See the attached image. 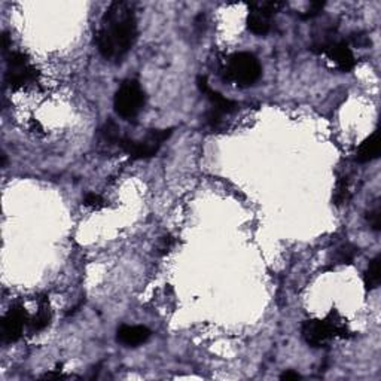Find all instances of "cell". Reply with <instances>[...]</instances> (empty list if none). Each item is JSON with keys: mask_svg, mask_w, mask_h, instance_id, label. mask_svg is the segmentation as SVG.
I'll return each mask as SVG.
<instances>
[{"mask_svg": "<svg viewBox=\"0 0 381 381\" xmlns=\"http://www.w3.org/2000/svg\"><path fill=\"white\" fill-rule=\"evenodd\" d=\"M51 321V312H49V305L48 303H43L39 308L38 314L34 316L32 321L29 322V327L32 332H39L42 330H45V327L49 325Z\"/></svg>", "mask_w": 381, "mask_h": 381, "instance_id": "obj_16", "label": "cell"}, {"mask_svg": "<svg viewBox=\"0 0 381 381\" xmlns=\"http://www.w3.org/2000/svg\"><path fill=\"white\" fill-rule=\"evenodd\" d=\"M358 252L359 251L353 244H349V243L341 244L340 247H336V249L334 251L332 261H334V264H340V265L351 264L353 259L356 258Z\"/></svg>", "mask_w": 381, "mask_h": 381, "instance_id": "obj_15", "label": "cell"}, {"mask_svg": "<svg viewBox=\"0 0 381 381\" xmlns=\"http://www.w3.org/2000/svg\"><path fill=\"white\" fill-rule=\"evenodd\" d=\"M38 72L30 63V60L20 51H11L6 60V82L14 88L24 86L36 79Z\"/></svg>", "mask_w": 381, "mask_h": 381, "instance_id": "obj_8", "label": "cell"}, {"mask_svg": "<svg viewBox=\"0 0 381 381\" xmlns=\"http://www.w3.org/2000/svg\"><path fill=\"white\" fill-rule=\"evenodd\" d=\"M323 6H325V3H323V2H312V3H310L308 11H307V12H304L303 15H301V19H303V20L314 19L316 15H319V14L322 12Z\"/></svg>", "mask_w": 381, "mask_h": 381, "instance_id": "obj_20", "label": "cell"}, {"mask_svg": "<svg viewBox=\"0 0 381 381\" xmlns=\"http://www.w3.org/2000/svg\"><path fill=\"white\" fill-rule=\"evenodd\" d=\"M29 314L21 305L11 307L2 322V340L5 343H15L21 338L24 327L29 325Z\"/></svg>", "mask_w": 381, "mask_h": 381, "instance_id": "obj_10", "label": "cell"}, {"mask_svg": "<svg viewBox=\"0 0 381 381\" xmlns=\"http://www.w3.org/2000/svg\"><path fill=\"white\" fill-rule=\"evenodd\" d=\"M224 72L228 81L240 86H251L259 81L262 67L259 60L251 52H237L228 58Z\"/></svg>", "mask_w": 381, "mask_h": 381, "instance_id": "obj_3", "label": "cell"}, {"mask_svg": "<svg viewBox=\"0 0 381 381\" xmlns=\"http://www.w3.org/2000/svg\"><path fill=\"white\" fill-rule=\"evenodd\" d=\"M197 84H198L200 91L207 97L209 103H210V109L206 113L207 126L216 127L220 122H222V118L225 117V115L233 113L237 109V103L229 99H225L222 94L211 90L207 84L206 76H200Z\"/></svg>", "mask_w": 381, "mask_h": 381, "instance_id": "obj_7", "label": "cell"}, {"mask_svg": "<svg viewBox=\"0 0 381 381\" xmlns=\"http://www.w3.org/2000/svg\"><path fill=\"white\" fill-rule=\"evenodd\" d=\"M150 335L152 332L143 325H122L118 330L117 340L126 347H137V345L145 344Z\"/></svg>", "mask_w": 381, "mask_h": 381, "instance_id": "obj_11", "label": "cell"}, {"mask_svg": "<svg viewBox=\"0 0 381 381\" xmlns=\"http://www.w3.org/2000/svg\"><path fill=\"white\" fill-rule=\"evenodd\" d=\"M350 194H349V186H347V181H341L336 185L335 189V196H334V201L336 206L344 205L345 201H349Z\"/></svg>", "mask_w": 381, "mask_h": 381, "instance_id": "obj_17", "label": "cell"}, {"mask_svg": "<svg viewBox=\"0 0 381 381\" xmlns=\"http://www.w3.org/2000/svg\"><path fill=\"white\" fill-rule=\"evenodd\" d=\"M280 378H281V380H299L301 376L298 374V372L289 369V371H286V372H283Z\"/></svg>", "mask_w": 381, "mask_h": 381, "instance_id": "obj_22", "label": "cell"}, {"mask_svg": "<svg viewBox=\"0 0 381 381\" xmlns=\"http://www.w3.org/2000/svg\"><path fill=\"white\" fill-rule=\"evenodd\" d=\"M283 2H261L252 3L249 16H247V29L258 36H265L273 25V16L276 15L281 8Z\"/></svg>", "mask_w": 381, "mask_h": 381, "instance_id": "obj_9", "label": "cell"}, {"mask_svg": "<svg viewBox=\"0 0 381 381\" xmlns=\"http://www.w3.org/2000/svg\"><path fill=\"white\" fill-rule=\"evenodd\" d=\"M172 135H173V128L150 130L148 135L140 140H135V139L122 136V139L119 141V148L124 150V152L128 154L131 158L148 159V158H152L158 154L159 148L163 146L165 140L170 139Z\"/></svg>", "mask_w": 381, "mask_h": 381, "instance_id": "obj_5", "label": "cell"}, {"mask_svg": "<svg viewBox=\"0 0 381 381\" xmlns=\"http://www.w3.org/2000/svg\"><path fill=\"white\" fill-rule=\"evenodd\" d=\"M100 139H102L103 143H106V145L119 146V141L122 139L119 127L113 121L106 122L100 130Z\"/></svg>", "mask_w": 381, "mask_h": 381, "instance_id": "obj_13", "label": "cell"}, {"mask_svg": "<svg viewBox=\"0 0 381 381\" xmlns=\"http://www.w3.org/2000/svg\"><path fill=\"white\" fill-rule=\"evenodd\" d=\"M303 338L310 345V347L321 349L330 343L334 336H341L345 338L349 334L347 326L341 321L335 312L327 316L323 321L319 319H312L303 323Z\"/></svg>", "mask_w": 381, "mask_h": 381, "instance_id": "obj_2", "label": "cell"}, {"mask_svg": "<svg viewBox=\"0 0 381 381\" xmlns=\"http://www.w3.org/2000/svg\"><path fill=\"white\" fill-rule=\"evenodd\" d=\"M380 148H381V140H380V131H374L372 135L365 139L358 148L356 152V161L358 163H371L378 158L380 155Z\"/></svg>", "mask_w": 381, "mask_h": 381, "instance_id": "obj_12", "label": "cell"}, {"mask_svg": "<svg viewBox=\"0 0 381 381\" xmlns=\"http://www.w3.org/2000/svg\"><path fill=\"white\" fill-rule=\"evenodd\" d=\"M145 106V93L136 79H127L115 93L113 108L121 118L131 121L137 118Z\"/></svg>", "mask_w": 381, "mask_h": 381, "instance_id": "obj_4", "label": "cell"}, {"mask_svg": "<svg viewBox=\"0 0 381 381\" xmlns=\"http://www.w3.org/2000/svg\"><path fill=\"white\" fill-rule=\"evenodd\" d=\"M172 246H173V238L170 235L163 237L158 243V251H159V253H165V252L170 251Z\"/></svg>", "mask_w": 381, "mask_h": 381, "instance_id": "obj_21", "label": "cell"}, {"mask_svg": "<svg viewBox=\"0 0 381 381\" xmlns=\"http://www.w3.org/2000/svg\"><path fill=\"white\" fill-rule=\"evenodd\" d=\"M312 49L323 52L343 72H350L356 66V58H354L349 43L345 41H336L334 34H327V36L316 41Z\"/></svg>", "mask_w": 381, "mask_h": 381, "instance_id": "obj_6", "label": "cell"}, {"mask_svg": "<svg viewBox=\"0 0 381 381\" xmlns=\"http://www.w3.org/2000/svg\"><path fill=\"white\" fill-rule=\"evenodd\" d=\"M137 39L136 6L131 2H113L103 14L95 34L97 49L103 58L121 61Z\"/></svg>", "mask_w": 381, "mask_h": 381, "instance_id": "obj_1", "label": "cell"}, {"mask_svg": "<svg viewBox=\"0 0 381 381\" xmlns=\"http://www.w3.org/2000/svg\"><path fill=\"white\" fill-rule=\"evenodd\" d=\"M367 219H368V222H369L371 228L374 229V231H380V228H381V210H380V206H376L374 209L369 210Z\"/></svg>", "mask_w": 381, "mask_h": 381, "instance_id": "obj_18", "label": "cell"}, {"mask_svg": "<svg viewBox=\"0 0 381 381\" xmlns=\"http://www.w3.org/2000/svg\"><path fill=\"white\" fill-rule=\"evenodd\" d=\"M84 205L93 209H102L106 206V201L99 196V194H86L84 198Z\"/></svg>", "mask_w": 381, "mask_h": 381, "instance_id": "obj_19", "label": "cell"}, {"mask_svg": "<svg viewBox=\"0 0 381 381\" xmlns=\"http://www.w3.org/2000/svg\"><path fill=\"white\" fill-rule=\"evenodd\" d=\"M380 273H381L380 271V256H376V258L369 262L368 268L365 271V277H363L367 289L372 290L380 286V279H381Z\"/></svg>", "mask_w": 381, "mask_h": 381, "instance_id": "obj_14", "label": "cell"}]
</instances>
